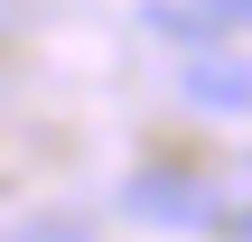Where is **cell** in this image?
<instances>
[{"label":"cell","mask_w":252,"mask_h":242,"mask_svg":"<svg viewBox=\"0 0 252 242\" xmlns=\"http://www.w3.org/2000/svg\"><path fill=\"white\" fill-rule=\"evenodd\" d=\"M122 215H131V224H159V233H206V224H224V205H215V187H206L196 168H131V177H122Z\"/></svg>","instance_id":"6da1fadb"},{"label":"cell","mask_w":252,"mask_h":242,"mask_svg":"<svg viewBox=\"0 0 252 242\" xmlns=\"http://www.w3.org/2000/svg\"><path fill=\"white\" fill-rule=\"evenodd\" d=\"M178 93L196 103V112H224V121H252V56L243 47H187V65H178Z\"/></svg>","instance_id":"7a4b0ae2"},{"label":"cell","mask_w":252,"mask_h":242,"mask_svg":"<svg viewBox=\"0 0 252 242\" xmlns=\"http://www.w3.org/2000/svg\"><path fill=\"white\" fill-rule=\"evenodd\" d=\"M140 28H150V37H178V47H215V37H224V19L196 9V0H150Z\"/></svg>","instance_id":"3957f363"},{"label":"cell","mask_w":252,"mask_h":242,"mask_svg":"<svg viewBox=\"0 0 252 242\" xmlns=\"http://www.w3.org/2000/svg\"><path fill=\"white\" fill-rule=\"evenodd\" d=\"M9 242H94V233H84L75 215H37V224H19Z\"/></svg>","instance_id":"277c9868"},{"label":"cell","mask_w":252,"mask_h":242,"mask_svg":"<svg viewBox=\"0 0 252 242\" xmlns=\"http://www.w3.org/2000/svg\"><path fill=\"white\" fill-rule=\"evenodd\" d=\"M224 233H234V242H252V205H243V215H224Z\"/></svg>","instance_id":"5b68a950"}]
</instances>
